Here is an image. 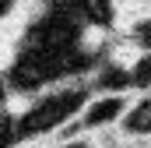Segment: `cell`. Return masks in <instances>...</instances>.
<instances>
[{
    "label": "cell",
    "mask_w": 151,
    "mask_h": 148,
    "mask_svg": "<svg viewBox=\"0 0 151 148\" xmlns=\"http://www.w3.org/2000/svg\"><path fill=\"white\" fill-rule=\"evenodd\" d=\"M134 99H137V92H88L84 106L74 116L81 138L119 131L123 120H127V113H130V106H134Z\"/></svg>",
    "instance_id": "1"
}]
</instances>
